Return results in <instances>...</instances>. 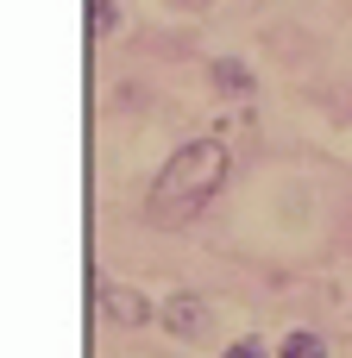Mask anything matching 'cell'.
Returning <instances> with one entry per match:
<instances>
[{"label": "cell", "mask_w": 352, "mask_h": 358, "mask_svg": "<svg viewBox=\"0 0 352 358\" xmlns=\"http://www.w3.org/2000/svg\"><path fill=\"white\" fill-rule=\"evenodd\" d=\"M227 182V145L220 138H195L183 151H170V164L157 170L151 195H145V214L151 227H189Z\"/></svg>", "instance_id": "6da1fadb"}, {"label": "cell", "mask_w": 352, "mask_h": 358, "mask_svg": "<svg viewBox=\"0 0 352 358\" xmlns=\"http://www.w3.org/2000/svg\"><path fill=\"white\" fill-rule=\"evenodd\" d=\"M101 315H107L113 327H126V334H132V327H145V321H151V302H145L139 289H126V283H107V289H101Z\"/></svg>", "instance_id": "7a4b0ae2"}, {"label": "cell", "mask_w": 352, "mask_h": 358, "mask_svg": "<svg viewBox=\"0 0 352 358\" xmlns=\"http://www.w3.org/2000/svg\"><path fill=\"white\" fill-rule=\"evenodd\" d=\"M208 321H214V315H208L202 296H170V302H164V327H170L176 340H202Z\"/></svg>", "instance_id": "3957f363"}, {"label": "cell", "mask_w": 352, "mask_h": 358, "mask_svg": "<svg viewBox=\"0 0 352 358\" xmlns=\"http://www.w3.org/2000/svg\"><path fill=\"white\" fill-rule=\"evenodd\" d=\"M208 76H214V88H227V94H246V88H252V69H246L239 57H214Z\"/></svg>", "instance_id": "277c9868"}, {"label": "cell", "mask_w": 352, "mask_h": 358, "mask_svg": "<svg viewBox=\"0 0 352 358\" xmlns=\"http://www.w3.org/2000/svg\"><path fill=\"white\" fill-rule=\"evenodd\" d=\"M277 358H328V346H321V334L296 327V334H283V346H277Z\"/></svg>", "instance_id": "5b68a950"}, {"label": "cell", "mask_w": 352, "mask_h": 358, "mask_svg": "<svg viewBox=\"0 0 352 358\" xmlns=\"http://www.w3.org/2000/svg\"><path fill=\"white\" fill-rule=\"evenodd\" d=\"M88 31H94V38H113V31H120V6H113V0H88Z\"/></svg>", "instance_id": "8992f818"}, {"label": "cell", "mask_w": 352, "mask_h": 358, "mask_svg": "<svg viewBox=\"0 0 352 358\" xmlns=\"http://www.w3.org/2000/svg\"><path fill=\"white\" fill-rule=\"evenodd\" d=\"M220 358H265V340H233Z\"/></svg>", "instance_id": "52a82bcc"}]
</instances>
